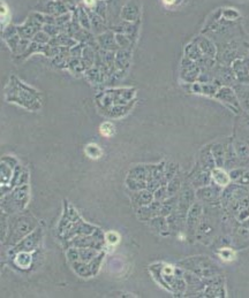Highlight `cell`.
Returning a JSON list of instances; mask_svg holds the SVG:
<instances>
[{
  "mask_svg": "<svg viewBox=\"0 0 249 298\" xmlns=\"http://www.w3.org/2000/svg\"><path fill=\"white\" fill-rule=\"evenodd\" d=\"M33 219H28V217H20L19 219V222L16 223V227H15V230H13V235L12 238H15L16 242L19 241L22 236H24L25 234H28L30 231V229L33 227Z\"/></svg>",
  "mask_w": 249,
  "mask_h": 298,
  "instance_id": "obj_1",
  "label": "cell"
},
{
  "mask_svg": "<svg viewBox=\"0 0 249 298\" xmlns=\"http://www.w3.org/2000/svg\"><path fill=\"white\" fill-rule=\"evenodd\" d=\"M86 153L88 154V157L92 158V159H98L102 156V150L100 147L96 144H89L87 145L86 147Z\"/></svg>",
  "mask_w": 249,
  "mask_h": 298,
  "instance_id": "obj_2",
  "label": "cell"
},
{
  "mask_svg": "<svg viewBox=\"0 0 249 298\" xmlns=\"http://www.w3.org/2000/svg\"><path fill=\"white\" fill-rule=\"evenodd\" d=\"M213 178L216 180L217 183H219L220 185H226L229 183V176L226 175L225 172H223L221 169H216L213 170Z\"/></svg>",
  "mask_w": 249,
  "mask_h": 298,
  "instance_id": "obj_3",
  "label": "cell"
},
{
  "mask_svg": "<svg viewBox=\"0 0 249 298\" xmlns=\"http://www.w3.org/2000/svg\"><path fill=\"white\" fill-rule=\"evenodd\" d=\"M100 133H102L103 136L105 137H111L113 136V134L115 133L114 125H112L111 122H104L102 125H100Z\"/></svg>",
  "mask_w": 249,
  "mask_h": 298,
  "instance_id": "obj_4",
  "label": "cell"
},
{
  "mask_svg": "<svg viewBox=\"0 0 249 298\" xmlns=\"http://www.w3.org/2000/svg\"><path fill=\"white\" fill-rule=\"evenodd\" d=\"M30 262H31V258H30V256L27 253H20L19 256H17L16 258V264L20 267H24V268H28L29 266H30Z\"/></svg>",
  "mask_w": 249,
  "mask_h": 298,
  "instance_id": "obj_5",
  "label": "cell"
},
{
  "mask_svg": "<svg viewBox=\"0 0 249 298\" xmlns=\"http://www.w3.org/2000/svg\"><path fill=\"white\" fill-rule=\"evenodd\" d=\"M106 242L109 243V244H111V245H115L117 243L119 242V236L117 233H113V231H111V233H109L106 235Z\"/></svg>",
  "mask_w": 249,
  "mask_h": 298,
  "instance_id": "obj_6",
  "label": "cell"
},
{
  "mask_svg": "<svg viewBox=\"0 0 249 298\" xmlns=\"http://www.w3.org/2000/svg\"><path fill=\"white\" fill-rule=\"evenodd\" d=\"M84 1V4L88 6V7H92L95 5V2H96V0H83Z\"/></svg>",
  "mask_w": 249,
  "mask_h": 298,
  "instance_id": "obj_7",
  "label": "cell"
},
{
  "mask_svg": "<svg viewBox=\"0 0 249 298\" xmlns=\"http://www.w3.org/2000/svg\"><path fill=\"white\" fill-rule=\"evenodd\" d=\"M174 1H176V0H163V2L166 5V6H171V5H173L174 4Z\"/></svg>",
  "mask_w": 249,
  "mask_h": 298,
  "instance_id": "obj_8",
  "label": "cell"
}]
</instances>
